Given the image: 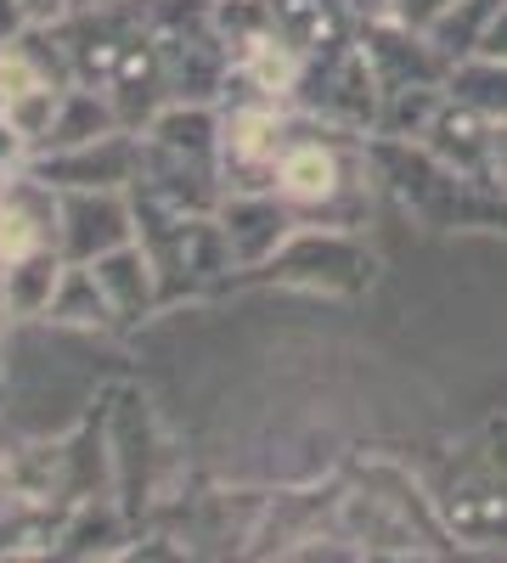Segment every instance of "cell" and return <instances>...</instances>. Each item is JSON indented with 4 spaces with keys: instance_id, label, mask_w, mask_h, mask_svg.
<instances>
[{
    "instance_id": "obj_13",
    "label": "cell",
    "mask_w": 507,
    "mask_h": 563,
    "mask_svg": "<svg viewBox=\"0 0 507 563\" xmlns=\"http://www.w3.org/2000/svg\"><path fill=\"white\" fill-rule=\"evenodd\" d=\"M113 130H124V119H119V108H113L108 90L68 85V90H63V108H57V124H52V141H45L40 153L85 147V141H102V135H113ZM40 153H34V158H40Z\"/></svg>"
},
{
    "instance_id": "obj_22",
    "label": "cell",
    "mask_w": 507,
    "mask_h": 563,
    "mask_svg": "<svg viewBox=\"0 0 507 563\" xmlns=\"http://www.w3.org/2000/svg\"><path fill=\"white\" fill-rule=\"evenodd\" d=\"M23 12H29V23H63L74 12V0H23Z\"/></svg>"
},
{
    "instance_id": "obj_16",
    "label": "cell",
    "mask_w": 507,
    "mask_h": 563,
    "mask_svg": "<svg viewBox=\"0 0 507 563\" xmlns=\"http://www.w3.org/2000/svg\"><path fill=\"white\" fill-rule=\"evenodd\" d=\"M507 7V0H456L451 12H440L434 23H429V40L440 45V52L456 63V57H474L480 52V40H485V29H491V18Z\"/></svg>"
},
{
    "instance_id": "obj_17",
    "label": "cell",
    "mask_w": 507,
    "mask_h": 563,
    "mask_svg": "<svg viewBox=\"0 0 507 563\" xmlns=\"http://www.w3.org/2000/svg\"><path fill=\"white\" fill-rule=\"evenodd\" d=\"M63 90H68V85H52V79H45V85L23 90V97H12L7 108H0V113H7V119L23 130V141H29L34 153L45 147V141H52V124H57V108H63Z\"/></svg>"
},
{
    "instance_id": "obj_20",
    "label": "cell",
    "mask_w": 507,
    "mask_h": 563,
    "mask_svg": "<svg viewBox=\"0 0 507 563\" xmlns=\"http://www.w3.org/2000/svg\"><path fill=\"white\" fill-rule=\"evenodd\" d=\"M485 186L507 192V124H496V135H491V169H485Z\"/></svg>"
},
{
    "instance_id": "obj_1",
    "label": "cell",
    "mask_w": 507,
    "mask_h": 563,
    "mask_svg": "<svg viewBox=\"0 0 507 563\" xmlns=\"http://www.w3.org/2000/svg\"><path fill=\"white\" fill-rule=\"evenodd\" d=\"M294 141V119L276 102H232L220 119V180L225 192H276V164Z\"/></svg>"
},
{
    "instance_id": "obj_18",
    "label": "cell",
    "mask_w": 507,
    "mask_h": 563,
    "mask_svg": "<svg viewBox=\"0 0 507 563\" xmlns=\"http://www.w3.org/2000/svg\"><path fill=\"white\" fill-rule=\"evenodd\" d=\"M34 164V147H29V141H23V130L7 119V113H0V169H29Z\"/></svg>"
},
{
    "instance_id": "obj_14",
    "label": "cell",
    "mask_w": 507,
    "mask_h": 563,
    "mask_svg": "<svg viewBox=\"0 0 507 563\" xmlns=\"http://www.w3.org/2000/svg\"><path fill=\"white\" fill-rule=\"evenodd\" d=\"M445 90L463 97V102H474L480 113H491L496 124H507V63H496V57H456L451 74H445Z\"/></svg>"
},
{
    "instance_id": "obj_5",
    "label": "cell",
    "mask_w": 507,
    "mask_h": 563,
    "mask_svg": "<svg viewBox=\"0 0 507 563\" xmlns=\"http://www.w3.org/2000/svg\"><path fill=\"white\" fill-rule=\"evenodd\" d=\"M124 243H135V203L124 192H63L57 249L74 265H90Z\"/></svg>"
},
{
    "instance_id": "obj_12",
    "label": "cell",
    "mask_w": 507,
    "mask_h": 563,
    "mask_svg": "<svg viewBox=\"0 0 507 563\" xmlns=\"http://www.w3.org/2000/svg\"><path fill=\"white\" fill-rule=\"evenodd\" d=\"M57 558H124V501L113 490L74 501Z\"/></svg>"
},
{
    "instance_id": "obj_23",
    "label": "cell",
    "mask_w": 507,
    "mask_h": 563,
    "mask_svg": "<svg viewBox=\"0 0 507 563\" xmlns=\"http://www.w3.org/2000/svg\"><path fill=\"white\" fill-rule=\"evenodd\" d=\"M485 462L496 467V474H507V417L491 429V456H485Z\"/></svg>"
},
{
    "instance_id": "obj_4",
    "label": "cell",
    "mask_w": 507,
    "mask_h": 563,
    "mask_svg": "<svg viewBox=\"0 0 507 563\" xmlns=\"http://www.w3.org/2000/svg\"><path fill=\"white\" fill-rule=\"evenodd\" d=\"M214 220L225 231V249H232L238 271H265L276 254H283V243L299 231L294 203L283 192H225Z\"/></svg>"
},
{
    "instance_id": "obj_26",
    "label": "cell",
    "mask_w": 507,
    "mask_h": 563,
    "mask_svg": "<svg viewBox=\"0 0 507 563\" xmlns=\"http://www.w3.org/2000/svg\"><path fill=\"white\" fill-rule=\"evenodd\" d=\"M7 180H12V169H0V192H7Z\"/></svg>"
},
{
    "instance_id": "obj_21",
    "label": "cell",
    "mask_w": 507,
    "mask_h": 563,
    "mask_svg": "<svg viewBox=\"0 0 507 563\" xmlns=\"http://www.w3.org/2000/svg\"><path fill=\"white\" fill-rule=\"evenodd\" d=\"M474 57H496V63H507V7L491 18V29H485V40H480V52Z\"/></svg>"
},
{
    "instance_id": "obj_24",
    "label": "cell",
    "mask_w": 507,
    "mask_h": 563,
    "mask_svg": "<svg viewBox=\"0 0 507 563\" xmlns=\"http://www.w3.org/2000/svg\"><path fill=\"white\" fill-rule=\"evenodd\" d=\"M7 321H12V299H7V265H0V333H7Z\"/></svg>"
},
{
    "instance_id": "obj_25",
    "label": "cell",
    "mask_w": 507,
    "mask_h": 563,
    "mask_svg": "<svg viewBox=\"0 0 507 563\" xmlns=\"http://www.w3.org/2000/svg\"><path fill=\"white\" fill-rule=\"evenodd\" d=\"M97 7H119V0H74V12H97Z\"/></svg>"
},
{
    "instance_id": "obj_3",
    "label": "cell",
    "mask_w": 507,
    "mask_h": 563,
    "mask_svg": "<svg viewBox=\"0 0 507 563\" xmlns=\"http://www.w3.org/2000/svg\"><path fill=\"white\" fill-rule=\"evenodd\" d=\"M29 169L45 175L52 186H63V192H130L142 180V135L113 130L102 141H85V147L40 153Z\"/></svg>"
},
{
    "instance_id": "obj_8",
    "label": "cell",
    "mask_w": 507,
    "mask_h": 563,
    "mask_svg": "<svg viewBox=\"0 0 507 563\" xmlns=\"http://www.w3.org/2000/svg\"><path fill=\"white\" fill-rule=\"evenodd\" d=\"M276 192L294 209H333L350 192V164L333 141L321 135H294L283 164H276Z\"/></svg>"
},
{
    "instance_id": "obj_2",
    "label": "cell",
    "mask_w": 507,
    "mask_h": 563,
    "mask_svg": "<svg viewBox=\"0 0 507 563\" xmlns=\"http://www.w3.org/2000/svg\"><path fill=\"white\" fill-rule=\"evenodd\" d=\"M276 282H294V288H316V294H361L373 282V254H366L344 225H310V231H294L265 265Z\"/></svg>"
},
{
    "instance_id": "obj_7",
    "label": "cell",
    "mask_w": 507,
    "mask_h": 563,
    "mask_svg": "<svg viewBox=\"0 0 507 563\" xmlns=\"http://www.w3.org/2000/svg\"><path fill=\"white\" fill-rule=\"evenodd\" d=\"M57 225H63V186H52L34 169H18L0 192V260L57 243Z\"/></svg>"
},
{
    "instance_id": "obj_15",
    "label": "cell",
    "mask_w": 507,
    "mask_h": 563,
    "mask_svg": "<svg viewBox=\"0 0 507 563\" xmlns=\"http://www.w3.org/2000/svg\"><path fill=\"white\" fill-rule=\"evenodd\" d=\"M45 321H63V327H108V321H119V316H113V305H108V294H102L97 271L68 260V276H63V288H57L52 316H45Z\"/></svg>"
},
{
    "instance_id": "obj_11",
    "label": "cell",
    "mask_w": 507,
    "mask_h": 563,
    "mask_svg": "<svg viewBox=\"0 0 507 563\" xmlns=\"http://www.w3.org/2000/svg\"><path fill=\"white\" fill-rule=\"evenodd\" d=\"M7 265V299H12V321H45L52 316V299L68 276V254L57 243L29 249L18 260H0Z\"/></svg>"
},
{
    "instance_id": "obj_10",
    "label": "cell",
    "mask_w": 507,
    "mask_h": 563,
    "mask_svg": "<svg viewBox=\"0 0 507 563\" xmlns=\"http://www.w3.org/2000/svg\"><path fill=\"white\" fill-rule=\"evenodd\" d=\"M271 23L305 63L333 57L350 45V12L344 0H271Z\"/></svg>"
},
{
    "instance_id": "obj_19",
    "label": "cell",
    "mask_w": 507,
    "mask_h": 563,
    "mask_svg": "<svg viewBox=\"0 0 507 563\" xmlns=\"http://www.w3.org/2000/svg\"><path fill=\"white\" fill-rule=\"evenodd\" d=\"M29 12H23V0H0V45H18L29 34Z\"/></svg>"
},
{
    "instance_id": "obj_6",
    "label": "cell",
    "mask_w": 507,
    "mask_h": 563,
    "mask_svg": "<svg viewBox=\"0 0 507 563\" xmlns=\"http://www.w3.org/2000/svg\"><path fill=\"white\" fill-rule=\"evenodd\" d=\"M440 501V525L445 536L469 541V547H496L507 541V474H496L491 462L456 474V485H445Z\"/></svg>"
},
{
    "instance_id": "obj_9",
    "label": "cell",
    "mask_w": 507,
    "mask_h": 563,
    "mask_svg": "<svg viewBox=\"0 0 507 563\" xmlns=\"http://www.w3.org/2000/svg\"><path fill=\"white\" fill-rule=\"evenodd\" d=\"M90 271H97V282H102V294H108L119 321H142L164 299V276H158V265H153L142 238L124 243V249H108L102 260H90Z\"/></svg>"
}]
</instances>
